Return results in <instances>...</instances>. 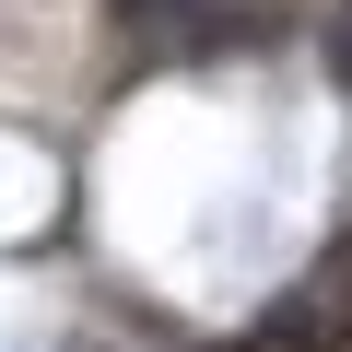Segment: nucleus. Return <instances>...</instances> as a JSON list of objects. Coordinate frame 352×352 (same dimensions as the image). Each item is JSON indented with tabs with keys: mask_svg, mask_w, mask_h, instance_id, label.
I'll use <instances>...</instances> for the list:
<instances>
[{
	"mask_svg": "<svg viewBox=\"0 0 352 352\" xmlns=\"http://www.w3.org/2000/svg\"><path fill=\"white\" fill-rule=\"evenodd\" d=\"M340 71H352V12H340Z\"/></svg>",
	"mask_w": 352,
	"mask_h": 352,
	"instance_id": "f257e3e1",
	"label": "nucleus"
}]
</instances>
